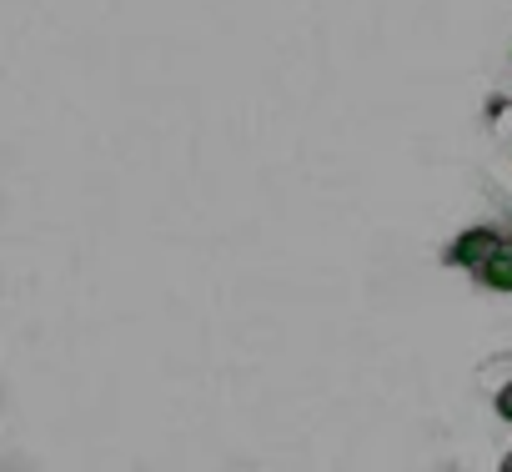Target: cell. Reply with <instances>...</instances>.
Listing matches in <instances>:
<instances>
[{
  "mask_svg": "<svg viewBox=\"0 0 512 472\" xmlns=\"http://www.w3.org/2000/svg\"><path fill=\"white\" fill-rule=\"evenodd\" d=\"M497 242H502V236H497L492 226H467V231L457 236V242L447 247V262H452V267H462V272H472V277H482V267L492 262Z\"/></svg>",
  "mask_w": 512,
  "mask_h": 472,
  "instance_id": "1",
  "label": "cell"
},
{
  "mask_svg": "<svg viewBox=\"0 0 512 472\" xmlns=\"http://www.w3.org/2000/svg\"><path fill=\"white\" fill-rule=\"evenodd\" d=\"M502 472H512V452H507V457H502Z\"/></svg>",
  "mask_w": 512,
  "mask_h": 472,
  "instance_id": "4",
  "label": "cell"
},
{
  "mask_svg": "<svg viewBox=\"0 0 512 472\" xmlns=\"http://www.w3.org/2000/svg\"><path fill=\"white\" fill-rule=\"evenodd\" d=\"M492 407H497V417H502V422H512V382H502V387H497Z\"/></svg>",
  "mask_w": 512,
  "mask_h": 472,
  "instance_id": "3",
  "label": "cell"
},
{
  "mask_svg": "<svg viewBox=\"0 0 512 472\" xmlns=\"http://www.w3.org/2000/svg\"><path fill=\"white\" fill-rule=\"evenodd\" d=\"M487 292H512V242H497V252H492V262L482 267V277H477Z\"/></svg>",
  "mask_w": 512,
  "mask_h": 472,
  "instance_id": "2",
  "label": "cell"
}]
</instances>
